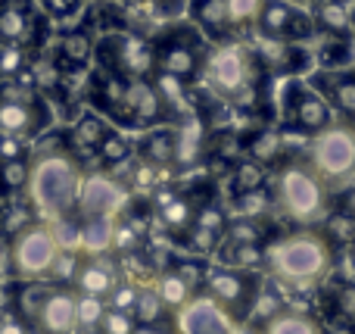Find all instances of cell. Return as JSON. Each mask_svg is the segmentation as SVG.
Here are the masks:
<instances>
[{"mask_svg": "<svg viewBox=\"0 0 355 334\" xmlns=\"http://www.w3.org/2000/svg\"><path fill=\"white\" fill-rule=\"evenodd\" d=\"M271 269L290 285H315L331 266V244L318 235H290L271 250Z\"/></svg>", "mask_w": 355, "mask_h": 334, "instance_id": "6da1fadb", "label": "cell"}, {"mask_svg": "<svg viewBox=\"0 0 355 334\" xmlns=\"http://www.w3.org/2000/svg\"><path fill=\"white\" fill-rule=\"evenodd\" d=\"M277 194H281V203L296 222H315V219L324 216V185H321L318 172L302 162H290L281 172L277 181Z\"/></svg>", "mask_w": 355, "mask_h": 334, "instance_id": "7a4b0ae2", "label": "cell"}, {"mask_svg": "<svg viewBox=\"0 0 355 334\" xmlns=\"http://www.w3.org/2000/svg\"><path fill=\"white\" fill-rule=\"evenodd\" d=\"M312 169L324 178H346L355 172V128L327 125L312 137Z\"/></svg>", "mask_w": 355, "mask_h": 334, "instance_id": "3957f363", "label": "cell"}, {"mask_svg": "<svg viewBox=\"0 0 355 334\" xmlns=\"http://www.w3.org/2000/svg\"><path fill=\"white\" fill-rule=\"evenodd\" d=\"M206 78L225 97H237L250 85V53L240 44L218 47L206 62Z\"/></svg>", "mask_w": 355, "mask_h": 334, "instance_id": "277c9868", "label": "cell"}, {"mask_svg": "<svg viewBox=\"0 0 355 334\" xmlns=\"http://www.w3.org/2000/svg\"><path fill=\"white\" fill-rule=\"evenodd\" d=\"M256 25L271 41H300L315 31V19L287 0H265V10Z\"/></svg>", "mask_w": 355, "mask_h": 334, "instance_id": "5b68a950", "label": "cell"}, {"mask_svg": "<svg viewBox=\"0 0 355 334\" xmlns=\"http://www.w3.org/2000/svg\"><path fill=\"white\" fill-rule=\"evenodd\" d=\"M56 260V237L50 231H28L22 241L16 244V266L22 272H44Z\"/></svg>", "mask_w": 355, "mask_h": 334, "instance_id": "8992f818", "label": "cell"}, {"mask_svg": "<svg viewBox=\"0 0 355 334\" xmlns=\"http://www.w3.org/2000/svg\"><path fill=\"white\" fill-rule=\"evenodd\" d=\"M293 122L300 125L302 131H324L331 125V103H327L324 94L312 91V87H300L293 94Z\"/></svg>", "mask_w": 355, "mask_h": 334, "instance_id": "52a82bcc", "label": "cell"}, {"mask_svg": "<svg viewBox=\"0 0 355 334\" xmlns=\"http://www.w3.org/2000/svg\"><path fill=\"white\" fill-rule=\"evenodd\" d=\"M209 291L215 294V300L227 306L234 312H243L250 310V300H252V281L246 278L243 272H212L209 278Z\"/></svg>", "mask_w": 355, "mask_h": 334, "instance_id": "ba28073f", "label": "cell"}, {"mask_svg": "<svg viewBox=\"0 0 355 334\" xmlns=\"http://www.w3.org/2000/svg\"><path fill=\"white\" fill-rule=\"evenodd\" d=\"M156 60H159L162 75H172V78H178V81L193 78V72L200 69V56H196V50L190 47V44H184V41L162 44V50H159Z\"/></svg>", "mask_w": 355, "mask_h": 334, "instance_id": "9c48e42d", "label": "cell"}, {"mask_svg": "<svg viewBox=\"0 0 355 334\" xmlns=\"http://www.w3.org/2000/svg\"><path fill=\"white\" fill-rule=\"evenodd\" d=\"M78 322V303L69 294H50L41 306V325L47 334H66Z\"/></svg>", "mask_w": 355, "mask_h": 334, "instance_id": "30bf717a", "label": "cell"}, {"mask_svg": "<svg viewBox=\"0 0 355 334\" xmlns=\"http://www.w3.org/2000/svg\"><path fill=\"white\" fill-rule=\"evenodd\" d=\"M159 91L153 85H147L144 78H135L131 85H125V110L135 119H156L159 112Z\"/></svg>", "mask_w": 355, "mask_h": 334, "instance_id": "8fae6325", "label": "cell"}, {"mask_svg": "<svg viewBox=\"0 0 355 334\" xmlns=\"http://www.w3.org/2000/svg\"><path fill=\"white\" fill-rule=\"evenodd\" d=\"M35 128V106L31 100H0V131L10 137Z\"/></svg>", "mask_w": 355, "mask_h": 334, "instance_id": "7c38bea8", "label": "cell"}, {"mask_svg": "<svg viewBox=\"0 0 355 334\" xmlns=\"http://www.w3.org/2000/svg\"><path fill=\"white\" fill-rule=\"evenodd\" d=\"M321 85H324L327 97L346 112V116L355 119V78L346 72H324L321 75Z\"/></svg>", "mask_w": 355, "mask_h": 334, "instance_id": "4fadbf2b", "label": "cell"}, {"mask_svg": "<svg viewBox=\"0 0 355 334\" xmlns=\"http://www.w3.org/2000/svg\"><path fill=\"white\" fill-rule=\"evenodd\" d=\"M352 56H355L352 44H349V37H343V35H327L324 44H321V50H318V60L327 72H343V69L352 62Z\"/></svg>", "mask_w": 355, "mask_h": 334, "instance_id": "5bb4252c", "label": "cell"}, {"mask_svg": "<svg viewBox=\"0 0 355 334\" xmlns=\"http://www.w3.org/2000/svg\"><path fill=\"white\" fill-rule=\"evenodd\" d=\"M315 25H321L327 35H343L346 37V31H349V25H352L349 6H346L343 0H324V3L318 6V19H315Z\"/></svg>", "mask_w": 355, "mask_h": 334, "instance_id": "9a60e30c", "label": "cell"}, {"mask_svg": "<svg viewBox=\"0 0 355 334\" xmlns=\"http://www.w3.org/2000/svg\"><path fill=\"white\" fill-rule=\"evenodd\" d=\"M119 206V191H116V185L112 181H106V178H91L87 181V187H85V210L87 212H110V210H116Z\"/></svg>", "mask_w": 355, "mask_h": 334, "instance_id": "2e32d148", "label": "cell"}, {"mask_svg": "<svg viewBox=\"0 0 355 334\" xmlns=\"http://www.w3.org/2000/svg\"><path fill=\"white\" fill-rule=\"evenodd\" d=\"M119 44V69L131 75H141L150 69V50L141 41H131V37H116Z\"/></svg>", "mask_w": 355, "mask_h": 334, "instance_id": "e0dca14e", "label": "cell"}, {"mask_svg": "<svg viewBox=\"0 0 355 334\" xmlns=\"http://www.w3.org/2000/svg\"><path fill=\"white\" fill-rule=\"evenodd\" d=\"M281 150H284V137H281V131H277V128H262L250 141V156L259 162V166L275 162L277 156H281Z\"/></svg>", "mask_w": 355, "mask_h": 334, "instance_id": "ac0fdd59", "label": "cell"}, {"mask_svg": "<svg viewBox=\"0 0 355 334\" xmlns=\"http://www.w3.org/2000/svg\"><path fill=\"white\" fill-rule=\"evenodd\" d=\"M265 334H321L315 319L302 316V312H281L265 325Z\"/></svg>", "mask_w": 355, "mask_h": 334, "instance_id": "d6986e66", "label": "cell"}, {"mask_svg": "<svg viewBox=\"0 0 355 334\" xmlns=\"http://www.w3.org/2000/svg\"><path fill=\"white\" fill-rule=\"evenodd\" d=\"M196 19L209 31H225L227 25V0H196Z\"/></svg>", "mask_w": 355, "mask_h": 334, "instance_id": "ffe728a7", "label": "cell"}, {"mask_svg": "<svg viewBox=\"0 0 355 334\" xmlns=\"http://www.w3.org/2000/svg\"><path fill=\"white\" fill-rule=\"evenodd\" d=\"M324 235H327V241L340 244V247H349V244H355V219L346 216L343 210L331 212L324 222Z\"/></svg>", "mask_w": 355, "mask_h": 334, "instance_id": "44dd1931", "label": "cell"}, {"mask_svg": "<svg viewBox=\"0 0 355 334\" xmlns=\"http://www.w3.org/2000/svg\"><path fill=\"white\" fill-rule=\"evenodd\" d=\"M262 181H265V169L256 160H243L234 169V187H237V194L262 191Z\"/></svg>", "mask_w": 355, "mask_h": 334, "instance_id": "7402d4cb", "label": "cell"}, {"mask_svg": "<svg viewBox=\"0 0 355 334\" xmlns=\"http://www.w3.org/2000/svg\"><path fill=\"white\" fill-rule=\"evenodd\" d=\"M262 10H265V0H227V22L231 25L259 22Z\"/></svg>", "mask_w": 355, "mask_h": 334, "instance_id": "603a6c76", "label": "cell"}, {"mask_svg": "<svg viewBox=\"0 0 355 334\" xmlns=\"http://www.w3.org/2000/svg\"><path fill=\"white\" fill-rule=\"evenodd\" d=\"M144 153L153 162H168L178 153V141L168 131H156V135H150L147 141H144Z\"/></svg>", "mask_w": 355, "mask_h": 334, "instance_id": "cb8c5ba5", "label": "cell"}, {"mask_svg": "<svg viewBox=\"0 0 355 334\" xmlns=\"http://www.w3.org/2000/svg\"><path fill=\"white\" fill-rule=\"evenodd\" d=\"M25 31H28V16L22 10H16V6L0 10V37L19 41V37H25Z\"/></svg>", "mask_w": 355, "mask_h": 334, "instance_id": "d4e9b609", "label": "cell"}, {"mask_svg": "<svg viewBox=\"0 0 355 334\" xmlns=\"http://www.w3.org/2000/svg\"><path fill=\"white\" fill-rule=\"evenodd\" d=\"M334 310L343 322L355 325V285H337L334 287Z\"/></svg>", "mask_w": 355, "mask_h": 334, "instance_id": "484cf974", "label": "cell"}, {"mask_svg": "<svg viewBox=\"0 0 355 334\" xmlns=\"http://www.w3.org/2000/svg\"><path fill=\"white\" fill-rule=\"evenodd\" d=\"M110 235H112L110 222H106V219H97V222L85 225V231H81V244L91 247V250H103L106 244H110Z\"/></svg>", "mask_w": 355, "mask_h": 334, "instance_id": "4316f807", "label": "cell"}, {"mask_svg": "<svg viewBox=\"0 0 355 334\" xmlns=\"http://www.w3.org/2000/svg\"><path fill=\"white\" fill-rule=\"evenodd\" d=\"M187 294H190V287H187V281H184L181 275H166V278H162L159 297L166 300V303H172V306L184 303V300H187Z\"/></svg>", "mask_w": 355, "mask_h": 334, "instance_id": "83f0119b", "label": "cell"}, {"mask_svg": "<svg viewBox=\"0 0 355 334\" xmlns=\"http://www.w3.org/2000/svg\"><path fill=\"white\" fill-rule=\"evenodd\" d=\"M259 241H262V228L252 219L237 222L231 228V244H237V247H259Z\"/></svg>", "mask_w": 355, "mask_h": 334, "instance_id": "f1b7e54d", "label": "cell"}, {"mask_svg": "<svg viewBox=\"0 0 355 334\" xmlns=\"http://www.w3.org/2000/svg\"><path fill=\"white\" fill-rule=\"evenodd\" d=\"M100 141H103V128H100V122L94 116H85L78 122V128H75V144H81V147H97Z\"/></svg>", "mask_w": 355, "mask_h": 334, "instance_id": "f546056e", "label": "cell"}, {"mask_svg": "<svg viewBox=\"0 0 355 334\" xmlns=\"http://www.w3.org/2000/svg\"><path fill=\"white\" fill-rule=\"evenodd\" d=\"M81 285H85V291L94 297V294H103L106 287H110V275H106L103 269L91 266V269H85V275H81Z\"/></svg>", "mask_w": 355, "mask_h": 334, "instance_id": "4dcf8cb0", "label": "cell"}, {"mask_svg": "<svg viewBox=\"0 0 355 334\" xmlns=\"http://www.w3.org/2000/svg\"><path fill=\"white\" fill-rule=\"evenodd\" d=\"M62 47H66L69 60H75V62H85L87 56H91V41H87L85 35H69Z\"/></svg>", "mask_w": 355, "mask_h": 334, "instance_id": "1f68e13d", "label": "cell"}, {"mask_svg": "<svg viewBox=\"0 0 355 334\" xmlns=\"http://www.w3.org/2000/svg\"><path fill=\"white\" fill-rule=\"evenodd\" d=\"M25 178H28V172H25L22 160H6L3 169H0V181H3L6 187H19Z\"/></svg>", "mask_w": 355, "mask_h": 334, "instance_id": "d6a6232c", "label": "cell"}, {"mask_svg": "<svg viewBox=\"0 0 355 334\" xmlns=\"http://www.w3.org/2000/svg\"><path fill=\"white\" fill-rule=\"evenodd\" d=\"M231 262L240 269H250L256 266V262H262V250L259 247H237V244H231Z\"/></svg>", "mask_w": 355, "mask_h": 334, "instance_id": "836d02e7", "label": "cell"}, {"mask_svg": "<svg viewBox=\"0 0 355 334\" xmlns=\"http://www.w3.org/2000/svg\"><path fill=\"white\" fill-rule=\"evenodd\" d=\"M237 206L246 212V216H259V212L268 206V197H265V191H252V194H240Z\"/></svg>", "mask_w": 355, "mask_h": 334, "instance_id": "e575fe53", "label": "cell"}, {"mask_svg": "<svg viewBox=\"0 0 355 334\" xmlns=\"http://www.w3.org/2000/svg\"><path fill=\"white\" fill-rule=\"evenodd\" d=\"M159 300L162 297H156V294H141V297H137V316L144 319V322H153L156 316H159Z\"/></svg>", "mask_w": 355, "mask_h": 334, "instance_id": "d590c367", "label": "cell"}, {"mask_svg": "<svg viewBox=\"0 0 355 334\" xmlns=\"http://www.w3.org/2000/svg\"><path fill=\"white\" fill-rule=\"evenodd\" d=\"M166 219L175 225V228H181V225L190 222V206L184 203V200L172 197V203H166Z\"/></svg>", "mask_w": 355, "mask_h": 334, "instance_id": "8d00e7d4", "label": "cell"}, {"mask_svg": "<svg viewBox=\"0 0 355 334\" xmlns=\"http://www.w3.org/2000/svg\"><path fill=\"white\" fill-rule=\"evenodd\" d=\"M97 319H100V300H97V297H85V300H78V322L94 325Z\"/></svg>", "mask_w": 355, "mask_h": 334, "instance_id": "74e56055", "label": "cell"}, {"mask_svg": "<svg viewBox=\"0 0 355 334\" xmlns=\"http://www.w3.org/2000/svg\"><path fill=\"white\" fill-rule=\"evenodd\" d=\"M103 153H106V160H122V156H125V144L119 141L116 135H110L103 141Z\"/></svg>", "mask_w": 355, "mask_h": 334, "instance_id": "f35d334b", "label": "cell"}, {"mask_svg": "<svg viewBox=\"0 0 355 334\" xmlns=\"http://www.w3.org/2000/svg\"><path fill=\"white\" fill-rule=\"evenodd\" d=\"M340 210L346 212V216H352L355 219V187H349V191L340 197Z\"/></svg>", "mask_w": 355, "mask_h": 334, "instance_id": "ab89813d", "label": "cell"}, {"mask_svg": "<svg viewBox=\"0 0 355 334\" xmlns=\"http://www.w3.org/2000/svg\"><path fill=\"white\" fill-rule=\"evenodd\" d=\"M44 3H47L53 12H69L72 6H78V0H44Z\"/></svg>", "mask_w": 355, "mask_h": 334, "instance_id": "60d3db41", "label": "cell"}, {"mask_svg": "<svg viewBox=\"0 0 355 334\" xmlns=\"http://www.w3.org/2000/svg\"><path fill=\"white\" fill-rule=\"evenodd\" d=\"M110 331L112 334H128V322L122 316H110Z\"/></svg>", "mask_w": 355, "mask_h": 334, "instance_id": "b9f144b4", "label": "cell"}, {"mask_svg": "<svg viewBox=\"0 0 355 334\" xmlns=\"http://www.w3.org/2000/svg\"><path fill=\"white\" fill-rule=\"evenodd\" d=\"M287 3H306V0H287Z\"/></svg>", "mask_w": 355, "mask_h": 334, "instance_id": "7bdbcfd3", "label": "cell"}]
</instances>
